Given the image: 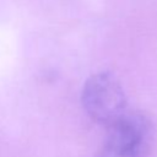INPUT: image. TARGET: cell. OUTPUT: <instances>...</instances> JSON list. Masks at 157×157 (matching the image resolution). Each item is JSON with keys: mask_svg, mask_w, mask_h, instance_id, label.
Wrapping results in <instances>:
<instances>
[{"mask_svg": "<svg viewBox=\"0 0 157 157\" xmlns=\"http://www.w3.org/2000/svg\"><path fill=\"white\" fill-rule=\"evenodd\" d=\"M81 103L92 120L105 126L128 112V99L123 85L110 71H98L86 78L81 91Z\"/></svg>", "mask_w": 157, "mask_h": 157, "instance_id": "1", "label": "cell"}, {"mask_svg": "<svg viewBox=\"0 0 157 157\" xmlns=\"http://www.w3.org/2000/svg\"><path fill=\"white\" fill-rule=\"evenodd\" d=\"M107 129L96 157H148L153 128L147 115L126 112Z\"/></svg>", "mask_w": 157, "mask_h": 157, "instance_id": "2", "label": "cell"}]
</instances>
